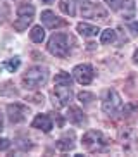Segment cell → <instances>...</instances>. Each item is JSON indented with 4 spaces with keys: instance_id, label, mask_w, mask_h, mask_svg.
Instances as JSON below:
<instances>
[{
    "instance_id": "ffe728a7",
    "label": "cell",
    "mask_w": 138,
    "mask_h": 157,
    "mask_svg": "<svg viewBox=\"0 0 138 157\" xmlns=\"http://www.w3.org/2000/svg\"><path fill=\"white\" fill-rule=\"evenodd\" d=\"M54 85H73V78L69 73H59L54 79Z\"/></svg>"
},
{
    "instance_id": "30bf717a",
    "label": "cell",
    "mask_w": 138,
    "mask_h": 157,
    "mask_svg": "<svg viewBox=\"0 0 138 157\" xmlns=\"http://www.w3.org/2000/svg\"><path fill=\"white\" fill-rule=\"evenodd\" d=\"M41 23L45 24L47 28H50V29L60 28V26H64V24H66L64 21L57 17L52 10H43V12H41Z\"/></svg>"
},
{
    "instance_id": "d4e9b609",
    "label": "cell",
    "mask_w": 138,
    "mask_h": 157,
    "mask_svg": "<svg viewBox=\"0 0 138 157\" xmlns=\"http://www.w3.org/2000/svg\"><path fill=\"white\" fill-rule=\"evenodd\" d=\"M133 62L138 64V50H135V54H133Z\"/></svg>"
},
{
    "instance_id": "7402d4cb",
    "label": "cell",
    "mask_w": 138,
    "mask_h": 157,
    "mask_svg": "<svg viewBox=\"0 0 138 157\" xmlns=\"http://www.w3.org/2000/svg\"><path fill=\"white\" fill-rule=\"evenodd\" d=\"M10 147V142L7 138H0V150H7Z\"/></svg>"
},
{
    "instance_id": "cb8c5ba5",
    "label": "cell",
    "mask_w": 138,
    "mask_h": 157,
    "mask_svg": "<svg viewBox=\"0 0 138 157\" xmlns=\"http://www.w3.org/2000/svg\"><path fill=\"white\" fill-rule=\"evenodd\" d=\"M129 29L135 33V35H138V21H135V23L129 24Z\"/></svg>"
},
{
    "instance_id": "603a6c76",
    "label": "cell",
    "mask_w": 138,
    "mask_h": 157,
    "mask_svg": "<svg viewBox=\"0 0 138 157\" xmlns=\"http://www.w3.org/2000/svg\"><path fill=\"white\" fill-rule=\"evenodd\" d=\"M105 2L112 7V9H117V7H119V0H105Z\"/></svg>"
},
{
    "instance_id": "e0dca14e",
    "label": "cell",
    "mask_w": 138,
    "mask_h": 157,
    "mask_svg": "<svg viewBox=\"0 0 138 157\" xmlns=\"http://www.w3.org/2000/svg\"><path fill=\"white\" fill-rule=\"evenodd\" d=\"M19 66H21V59H19V57H12V59H7V60L2 62V67H4L5 71H9V73H14Z\"/></svg>"
},
{
    "instance_id": "7a4b0ae2",
    "label": "cell",
    "mask_w": 138,
    "mask_h": 157,
    "mask_svg": "<svg viewBox=\"0 0 138 157\" xmlns=\"http://www.w3.org/2000/svg\"><path fill=\"white\" fill-rule=\"evenodd\" d=\"M48 52H50L52 56L55 57H60V59H64V57L69 56V38L66 33H54L48 40V45H47Z\"/></svg>"
},
{
    "instance_id": "5b68a950",
    "label": "cell",
    "mask_w": 138,
    "mask_h": 157,
    "mask_svg": "<svg viewBox=\"0 0 138 157\" xmlns=\"http://www.w3.org/2000/svg\"><path fill=\"white\" fill-rule=\"evenodd\" d=\"M33 19H35V7L31 4H21L17 7V21L14 23V28L17 31H23Z\"/></svg>"
},
{
    "instance_id": "44dd1931",
    "label": "cell",
    "mask_w": 138,
    "mask_h": 157,
    "mask_svg": "<svg viewBox=\"0 0 138 157\" xmlns=\"http://www.w3.org/2000/svg\"><path fill=\"white\" fill-rule=\"evenodd\" d=\"M78 100L81 102V104H90V102L93 100V95L88 92H79L78 93Z\"/></svg>"
},
{
    "instance_id": "2e32d148",
    "label": "cell",
    "mask_w": 138,
    "mask_h": 157,
    "mask_svg": "<svg viewBox=\"0 0 138 157\" xmlns=\"http://www.w3.org/2000/svg\"><path fill=\"white\" fill-rule=\"evenodd\" d=\"M29 36L35 43H41L45 40V29L41 28V26H33L31 31H29Z\"/></svg>"
},
{
    "instance_id": "5bb4252c",
    "label": "cell",
    "mask_w": 138,
    "mask_h": 157,
    "mask_svg": "<svg viewBox=\"0 0 138 157\" xmlns=\"http://www.w3.org/2000/svg\"><path fill=\"white\" fill-rule=\"evenodd\" d=\"M121 4L123 5L117 7V9H121V14L124 16V19L133 17V14H135V0H123Z\"/></svg>"
},
{
    "instance_id": "9a60e30c",
    "label": "cell",
    "mask_w": 138,
    "mask_h": 157,
    "mask_svg": "<svg viewBox=\"0 0 138 157\" xmlns=\"http://www.w3.org/2000/svg\"><path fill=\"white\" fill-rule=\"evenodd\" d=\"M59 7H60V10L67 16L76 14V0H60Z\"/></svg>"
},
{
    "instance_id": "52a82bcc",
    "label": "cell",
    "mask_w": 138,
    "mask_h": 157,
    "mask_svg": "<svg viewBox=\"0 0 138 157\" xmlns=\"http://www.w3.org/2000/svg\"><path fill=\"white\" fill-rule=\"evenodd\" d=\"M73 98L71 85H55L54 88V104L57 107H66Z\"/></svg>"
},
{
    "instance_id": "ba28073f",
    "label": "cell",
    "mask_w": 138,
    "mask_h": 157,
    "mask_svg": "<svg viewBox=\"0 0 138 157\" xmlns=\"http://www.w3.org/2000/svg\"><path fill=\"white\" fill-rule=\"evenodd\" d=\"M73 76L79 85H90L95 73H93V67L90 64H78L73 69Z\"/></svg>"
},
{
    "instance_id": "ac0fdd59",
    "label": "cell",
    "mask_w": 138,
    "mask_h": 157,
    "mask_svg": "<svg viewBox=\"0 0 138 157\" xmlns=\"http://www.w3.org/2000/svg\"><path fill=\"white\" fill-rule=\"evenodd\" d=\"M116 42V31L114 29H104V31L100 33V43H104V45H107V43H114Z\"/></svg>"
},
{
    "instance_id": "9c48e42d",
    "label": "cell",
    "mask_w": 138,
    "mask_h": 157,
    "mask_svg": "<svg viewBox=\"0 0 138 157\" xmlns=\"http://www.w3.org/2000/svg\"><path fill=\"white\" fill-rule=\"evenodd\" d=\"M28 114H29V109L26 105H21V104H9L7 105V116H9V121L12 124L23 123L28 117Z\"/></svg>"
},
{
    "instance_id": "4fadbf2b",
    "label": "cell",
    "mask_w": 138,
    "mask_h": 157,
    "mask_svg": "<svg viewBox=\"0 0 138 157\" xmlns=\"http://www.w3.org/2000/svg\"><path fill=\"white\" fill-rule=\"evenodd\" d=\"M76 29H78V33L81 36H95L97 33L100 31L98 26H93V24H88V23H78Z\"/></svg>"
},
{
    "instance_id": "484cf974",
    "label": "cell",
    "mask_w": 138,
    "mask_h": 157,
    "mask_svg": "<svg viewBox=\"0 0 138 157\" xmlns=\"http://www.w3.org/2000/svg\"><path fill=\"white\" fill-rule=\"evenodd\" d=\"M2 126H4V119H2V112H0V129H2Z\"/></svg>"
},
{
    "instance_id": "3957f363",
    "label": "cell",
    "mask_w": 138,
    "mask_h": 157,
    "mask_svg": "<svg viewBox=\"0 0 138 157\" xmlns=\"http://www.w3.org/2000/svg\"><path fill=\"white\" fill-rule=\"evenodd\" d=\"M107 143H109V140L105 138V135L102 131H97V129L88 131L81 138V145L90 152H100L104 147H107Z\"/></svg>"
},
{
    "instance_id": "8fae6325",
    "label": "cell",
    "mask_w": 138,
    "mask_h": 157,
    "mask_svg": "<svg viewBox=\"0 0 138 157\" xmlns=\"http://www.w3.org/2000/svg\"><path fill=\"white\" fill-rule=\"evenodd\" d=\"M31 126L33 128H36V129L45 131V133H48V131L52 129V121H50V117H48L47 114H38L36 117L33 119Z\"/></svg>"
},
{
    "instance_id": "8992f818",
    "label": "cell",
    "mask_w": 138,
    "mask_h": 157,
    "mask_svg": "<svg viewBox=\"0 0 138 157\" xmlns=\"http://www.w3.org/2000/svg\"><path fill=\"white\" fill-rule=\"evenodd\" d=\"M81 16L86 17V19H100V21H105L107 19V10L102 9L98 4L83 2L81 4Z\"/></svg>"
},
{
    "instance_id": "277c9868",
    "label": "cell",
    "mask_w": 138,
    "mask_h": 157,
    "mask_svg": "<svg viewBox=\"0 0 138 157\" xmlns=\"http://www.w3.org/2000/svg\"><path fill=\"white\" fill-rule=\"evenodd\" d=\"M102 111L109 116H114L119 111H123V100L116 90H107L105 92V97L102 100Z\"/></svg>"
},
{
    "instance_id": "d6986e66",
    "label": "cell",
    "mask_w": 138,
    "mask_h": 157,
    "mask_svg": "<svg viewBox=\"0 0 138 157\" xmlns=\"http://www.w3.org/2000/svg\"><path fill=\"white\" fill-rule=\"evenodd\" d=\"M55 147L59 148V150H62V152H67V150H71V148L74 147L73 136H71V138H60L59 142L55 143Z\"/></svg>"
},
{
    "instance_id": "6da1fadb",
    "label": "cell",
    "mask_w": 138,
    "mask_h": 157,
    "mask_svg": "<svg viewBox=\"0 0 138 157\" xmlns=\"http://www.w3.org/2000/svg\"><path fill=\"white\" fill-rule=\"evenodd\" d=\"M48 79V69L47 67H41V66H33L24 73L23 76V85L29 90H35V88L41 86V85L47 83Z\"/></svg>"
},
{
    "instance_id": "4316f807",
    "label": "cell",
    "mask_w": 138,
    "mask_h": 157,
    "mask_svg": "<svg viewBox=\"0 0 138 157\" xmlns=\"http://www.w3.org/2000/svg\"><path fill=\"white\" fill-rule=\"evenodd\" d=\"M41 2H43V4H52L54 0H41Z\"/></svg>"
},
{
    "instance_id": "7c38bea8",
    "label": "cell",
    "mask_w": 138,
    "mask_h": 157,
    "mask_svg": "<svg viewBox=\"0 0 138 157\" xmlns=\"http://www.w3.org/2000/svg\"><path fill=\"white\" fill-rule=\"evenodd\" d=\"M67 119L73 123V124H83L85 121H86V117H85V114H83L81 111H79L78 107H74V105H71L69 107V112H67Z\"/></svg>"
}]
</instances>
